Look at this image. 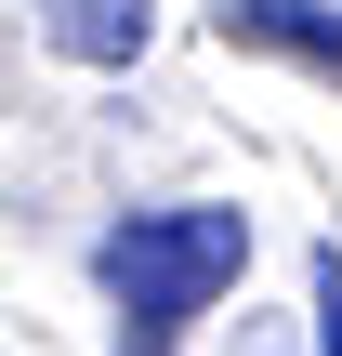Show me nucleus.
I'll return each mask as SVG.
<instances>
[{
    "mask_svg": "<svg viewBox=\"0 0 342 356\" xmlns=\"http://www.w3.org/2000/svg\"><path fill=\"white\" fill-rule=\"evenodd\" d=\"M40 40L79 53V66H132L158 40V0H40Z\"/></svg>",
    "mask_w": 342,
    "mask_h": 356,
    "instance_id": "obj_3",
    "label": "nucleus"
},
{
    "mask_svg": "<svg viewBox=\"0 0 342 356\" xmlns=\"http://www.w3.org/2000/svg\"><path fill=\"white\" fill-rule=\"evenodd\" d=\"M92 277H105V304L132 317V343H119V356H171L185 317H211V304L250 277V211H224V198L132 211V225L92 251Z\"/></svg>",
    "mask_w": 342,
    "mask_h": 356,
    "instance_id": "obj_1",
    "label": "nucleus"
},
{
    "mask_svg": "<svg viewBox=\"0 0 342 356\" xmlns=\"http://www.w3.org/2000/svg\"><path fill=\"white\" fill-rule=\"evenodd\" d=\"M211 26H224L237 53H290V66L342 79V0H224Z\"/></svg>",
    "mask_w": 342,
    "mask_h": 356,
    "instance_id": "obj_2",
    "label": "nucleus"
},
{
    "mask_svg": "<svg viewBox=\"0 0 342 356\" xmlns=\"http://www.w3.org/2000/svg\"><path fill=\"white\" fill-rule=\"evenodd\" d=\"M316 356H342V251H316Z\"/></svg>",
    "mask_w": 342,
    "mask_h": 356,
    "instance_id": "obj_4",
    "label": "nucleus"
}]
</instances>
